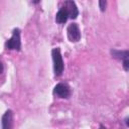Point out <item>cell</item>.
<instances>
[{"instance_id": "277c9868", "label": "cell", "mask_w": 129, "mask_h": 129, "mask_svg": "<svg viewBox=\"0 0 129 129\" xmlns=\"http://www.w3.org/2000/svg\"><path fill=\"white\" fill-rule=\"evenodd\" d=\"M63 9L66 10L67 14H68V17L69 18H72V19H75L77 18L78 14H79V10L77 8V5L74 1H71V0H68L64 2V7Z\"/></svg>"}, {"instance_id": "6da1fadb", "label": "cell", "mask_w": 129, "mask_h": 129, "mask_svg": "<svg viewBox=\"0 0 129 129\" xmlns=\"http://www.w3.org/2000/svg\"><path fill=\"white\" fill-rule=\"evenodd\" d=\"M51 55H52V59H53V69H54V75L55 76H60L63 72V60H62V56L60 53V49L58 47L53 48L51 51Z\"/></svg>"}, {"instance_id": "52a82bcc", "label": "cell", "mask_w": 129, "mask_h": 129, "mask_svg": "<svg viewBox=\"0 0 129 129\" xmlns=\"http://www.w3.org/2000/svg\"><path fill=\"white\" fill-rule=\"evenodd\" d=\"M111 53L113 55V57L115 58H118V59H125L129 56V51L128 50H116V49H113L111 50Z\"/></svg>"}, {"instance_id": "7a4b0ae2", "label": "cell", "mask_w": 129, "mask_h": 129, "mask_svg": "<svg viewBox=\"0 0 129 129\" xmlns=\"http://www.w3.org/2000/svg\"><path fill=\"white\" fill-rule=\"evenodd\" d=\"M6 47L8 49L20 50V48H21V41H20V30L18 28H15L13 30V34H12L11 38L6 42Z\"/></svg>"}, {"instance_id": "30bf717a", "label": "cell", "mask_w": 129, "mask_h": 129, "mask_svg": "<svg viewBox=\"0 0 129 129\" xmlns=\"http://www.w3.org/2000/svg\"><path fill=\"white\" fill-rule=\"evenodd\" d=\"M123 66H124V69H125L126 71H128V69H129V61H128V57L124 59V61H123Z\"/></svg>"}, {"instance_id": "8fae6325", "label": "cell", "mask_w": 129, "mask_h": 129, "mask_svg": "<svg viewBox=\"0 0 129 129\" xmlns=\"http://www.w3.org/2000/svg\"><path fill=\"white\" fill-rule=\"evenodd\" d=\"M2 71H3V67H2V64L0 62V73H2Z\"/></svg>"}, {"instance_id": "8992f818", "label": "cell", "mask_w": 129, "mask_h": 129, "mask_svg": "<svg viewBox=\"0 0 129 129\" xmlns=\"http://www.w3.org/2000/svg\"><path fill=\"white\" fill-rule=\"evenodd\" d=\"M2 129H12L13 127V113L11 110H7L1 119Z\"/></svg>"}, {"instance_id": "9c48e42d", "label": "cell", "mask_w": 129, "mask_h": 129, "mask_svg": "<svg viewBox=\"0 0 129 129\" xmlns=\"http://www.w3.org/2000/svg\"><path fill=\"white\" fill-rule=\"evenodd\" d=\"M106 4H107V2H106L105 0L99 1V6H100L101 11H105V9H106Z\"/></svg>"}, {"instance_id": "ba28073f", "label": "cell", "mask_w": 129, "mask_h": 129, "mask_svg": "<svg viewBox=\"0 0 129 129\" xmlns=\"http://www.w3.org/2000/svg\"><path fill=\"white\" fill-rule=\"evenodd\" d=\"M68 14L66 12V10L63 9V7L56 13V16H55V21L57 23H64L67 20H68Z\"/></svg>"}, {"instance_id": "7c38bea8", "label": "cell", "mask_w": 129, "mask_h": 129, "mask_svg": "<svg viewBox=\"0 0 129 129\" xmlns=\"http://www.w3.org/2000/svg\"><path fill=\"white\" fill-rule=\"evenodd\" d=\"M100 129H106V128H105V127H103V126L101 125V127H100Z\"/></svg>"}, {"instance_id": "5b68a950", "label": "cell", "mask_w": 129, "mask_h": 129, "mask_svg": "<svg viewBox=\"0 0 129 129\" xmlns=\"http://www.w3.org/2000/svg\"><path fill=\"white\" fill-rule=\"evenodd\" d=\"M53 94L56 95L59 98H68L70 96V94H71V91H70V88H69V86L67 84L59 83L54 87Z\"/></svg>"}, {"instance_id": "3957f363", "label": "cell", "mask_w": 129, "mask_h": 129, "mask_svg": "<svg viewBox=\"0 0 129 129\" xmlns=\"http://www.w3.org/2000/svg\"><path fill=\"white\" fill-rule=\"evenodd\" d=\"M67 34H68V38L72 41V42H77L80 40L81 38V32L79 29L78 24L76 23H71L68 28H67Z\"/></svg>"}]
</instances>
